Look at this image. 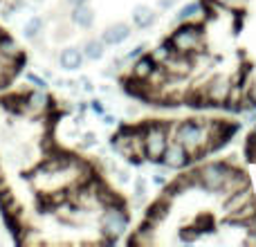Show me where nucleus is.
<instances>
[{
  "label": "nucleus",
  "mask_w": 256,
  "mask_h": 247,
  "mask_svg": "<svg viewBox=\"0 0 256 247\" xmlns=\"http://www.w3.org/2000/svg\"><path fill=\"white\" fill-rule=\"evenodd\" d=\"M130 36V27L126 25V22H115V25H110L106 32H104V43L106 45H120L124 43V40Z\"/></svg>",
  "instance_id": "9d476101"
},
{
  "label": "nucleus",
  "mask_w": 256,
  "mask_h": 247,
  "mask_svg": "<svg viewBox=\"0 0 256 247\" xmlns=\"http://www.w3.org/2000/svg\"><path fill=\"white\" fill-rule=\"evenodd\" d=\"M155 20V14H153V9L150 7H146V4H137L135 9H132V22H135L137 27H148L150 22Z\"/></svg>",
  "instance_id": "ddd939ff"
},
{
  "label": "nucleus",
  "mask_w": 256,
  "mask_h": 247,
  "mask_svg": "<svg viewBox=\"0 0 256 247\" xmlns=\"http://www.w3.org/2000/svg\"><path fill=\"white\" fill-rule=\"evenodd\" d=\"M214 2L218 4V7H225V9H236L240 7V4H245L248 0H214Z\"/></svg>",
  "instance_id": "a211bd4d"
},
{
  "label": "nucleus",
  "mask_w": 256,
  "mask_h": 247,
  "mask_svg": "<svg viewBox=\"0 0 256 247\" xmlns=\"http://www.w3.org/2000/svg\"><path fill=\"white\" fill-rule=\"evenodd\" d=\"M168 207H171V198H166V196H162V198L155 200V202L148 207V212H146L144 227H148V230L153 232V227H158L160 222L168 216Z\"/></svg>",
  "instance_id": "1a4fd4ad"
},
{
  "label": "nucleus",
  "mask_w": 256,
  "mask_h": 247,
  "mask_svg": "<svg viewBox=\"0 0 256 247\" xmlns=\"http://www.w3.org/2000/svg\"><path fill=\"white\" fill-rule=\"evenodd\" d=\"M250 104H252V106L256 108V86H254L252 90H250Z\"/></svg>",
  "instance_id": "4be33fe9"
},
{
  "label": "nucleus",
  "mask_w": 256,
  "mask_h": 247,
  "mask_svg": "<svg viewBox=\"0 0 256 247\" xmlns=\"http://www.w3.org/2000/svg\"><path fill=\"white\" fill-rule=\"evenodd\" d=\"M144 50H146V45H140V48H135V50H132V52L130 54H128V58H132V56H142V54H144Z\"/></svg>",
  "instance_id": "aec40b11"
},
{
  "label": "nucleus",
  "mask_w": 256,
  "mask_h": 247,
  "mask_svg": "<svg viewBox=\"0 0 256 247\" xmlns=\"http://www.w3.org/2000/svg\"><path fill=\"white\" fill-rule=\"evenodd\" d=\"M182 240H189V243L198 240V232H184V234H182Z\"/></svg>",
  "instance_id": "6ab92c4d"
},
{
  "label": "nucleus",
  "mask_w": 256,
  "mask_h": 247,
  "mask_svg": "<svg viewBox=\"0 0 256 247\" xmlns=\"http://www.w3.org/2000/svg\"><path fill=\"white\" fill-rule=\"evenodd\" d=\"M254 196H252V186H240V189L232 191V194H227L225 198H222V212L225 214H232V212H238L243 204L252 202Z\"/></svg>",
  "instance_id": "6e6552de"
},
{
  "label": "nucleus",
  "mask_w": 256,
  "mask_h": 247,
  "mask_svg": "<svg viewBox=\"0 0 256 247\" xmlns=\"http://www.w3.org/2000/svg\"><path fill=\"white\" fill-rule=\"evenodd\" d=\"M104 40H90L88 45H86V56L90 58V61H97V58L104 56Z\"/></svg>",
  "instance_id": "dca6fc26"
},
{
  "label": "nucleus",
  "mask_w": 256,
  "mask_h": 247,
  "mask_svg": "<svg viewBox=\"0 0 256 247\" xmlns=\"http://www.w3.org/2000/svg\"><path fill=\"white\" fill-rule=\"evenodd\" d=\"M38 25H40V20H32L30 25H27V34H34V32L38 30Z\"/></svg>",
  "instance_id": "412c9836"
},
{
  "label": "nucleus",
  "mask_w": 256,
  "mask_h": 247,
  "mask_svg": "<svg viewBox=\"0 0 256 247\" xmlns=\"http://www.w3.org/2000/svg\"><path fill=\"white\" fill-rule=\"evenodd\" d=\"M68 2L74 4V7H76V4H86V0H68Z\"/></svg>",
  "instance_id": "a878e982"
},
{
  "label": "nucleus",
  "mask_w": 256,
  "mask_h": 247,
  "mask_svg": "<svg viewBox=\"0 0 256 247\" xmlns=\"http://www.w3.org/2000/svg\"><path fill=\"white\" fill-rule=\"evenodd\" d=\"M230 92H232V84L222 76H214L212 81L207 84L204 88V97H207V104L212 106H225V102L230 99Z\"/></svg>",
  "instance_id": "0eeeda50"
},
{
  "label": "nucleus",
  "mask_w": 256,
  "mask_h": 247,
  "mask_svg": "<svg viewBox=\"0 0 256 247\" xmlns=\"http://www.w3.org/2000/svg\"><path fill=\"white\" fill-rule=\"evenodd\" d=\"M254 137H256V126H254Z\"/></svg>",
  "instance_id": "bb28decb"
},
{
  "label": "nucleus",
  "mask_w": 256,
  "mask_h": 247,
  "mask_svg": "<svg viewBox=\"0 0 256 247\" xmlns=\"http://www.w3.org/2000/svg\"><path fill=\"white\" fill-rule=\"evenodd\" d=\"M191 160L194 158H191L189 150H186L180 142L173 140V142H168L166 148H164L162 158H160V164H164L166 168H182V166H186Z\"/></svg>",
  "instance_id": "423d86ee"
},
{
  "label": "nucleus",
  "mask_w": 256,
  "mask_h": 247,
  "mask_svg": "<svg viewBox=\"0 0 256 247\" xmlns=\"http://www.w3.org/2000/svg\"><path fill=\"white\" fill-rule=\"evenodd\" d=\"M58 63H61V68H66V70H79L81 63H84V54L76 48H66L61 52V56H58Z\"/></svg>",
  "instance_id": "f8f14e48"
},
{
  "label": "nucleus",
  "mask_w": 256,
  "mask_h": 247,
  "mask_svg": "<svg viewBox=\"0 0 256 247\" xmlns=\"http://www.w3.org/2000/svg\"><path fill=\"white\" fill-rule=\"evenodd\" d=\"M173 50H168V45H160V48H155L153 52H150V58H153L158 66H164V63L168 61V56H171Z\"/></svg>",
  "instance_id": "f3484780"
},
{
  "label": "nucleus",
  "mask_w": 256,
  "mask_h": 247,
  "mask_svg": "<svg viewBox=\"0 0 256 247\" xmlns=\"http://www.w3.org/2000/svg\"><path fill=\"white\" fill-rule=\"evenodd\" d=\"M173 2H176V0H160V7H162V9H166V7H171Z\"/></svg>",
  "instance_id": "b1692460"
},
{
  "label": "nucleus",
  "mask_w": 256,
  "mask_h": 247,
  "mask_svg": "<svg viewBox=\"0 0 256 247\" xmlns=\"http://www.w3.org/2000/svg\"><path fill=\"white\" fill-rule=\"evenodd\" d=\"M63 108L43 90L0 94V214L18 245L104 243L102 216L124 200L63 148Z\"/></svg>",
  "instance_id": "f257e3e1"
},
{
  "label": "nucleus",
  "mask_w": 256,
  "mask_h": 247,
  "mask_svg": "<svg viewBox=\"0 0 256 247\" xmlns=\"http://www.w3.org/2000/svg\"><path fill=\"white\" fill-rule=\"evenodd\" d=\"M135 186H137V194H140V196L144 194V180H137V182H135Z\"/></svg>",
  "instance_id": "5701e85b"
},
{
  "label": "nucleus",
  "mask_w": 256,
  "mask_h": 247,
  "mask_svg": "<svg viewBox=\"0 0 256 247\" xmlns=\"http://www.w3.org/2000/svg\"><path fill=\"white\" fill-rule=\"evenodd\" d=\"M27 63V54L9 32L0 27V90L9 88Z\"/></svg>",
  "instance_id": "f03ea898"
},
{
  "label": "nucleus",
  "mask_w": 256,
  "mask_h": 247,
  "mask_svg": "<svg viewBox=\"0 0 256 247\" xmlns=\"http://www.w3.org/2000/svg\"><path fill=\"white\" fill-rule=\"evenodd\" d=\"M200 9H202V4H200V2L184 4V7L180 9V14H178V22H184V20H191V18H196L200 14Z\"/></svg>",
  "instance_id": "2eb2a0df"
},
{
  "label": "nucleus",
  "mask_w": 256,
  "mask_h": 247,
  "mask_svg": "<svg viewBox=\"0 0 256 247\" xmlns=\"http://www.w3.org/2000/svg\"><path fill=\"white\" fill-rule=\"evenodd\" d=\"M155 184L164 186V184H166V178H164V176H158V178H155Z\"/></svg>",
  "instance_id": "393cba45"
},
{
  "label": "nucleus",
  "mask_w": 256,
  "mask_h": 247,
  "mask_svg": "<svg viewBox=\"0 0 256 247\" xmlns=\"http://www.w3.org/2000/svg\"><path fill=\"white\" fill-rule=\"evenodd\" d=\"M200 40H202V27L200 25H184L180 30H176L168 36V48L176 50V52H194L200 48Z\"/></svg>",
  "instance_id": "39448f33"
},
{
  "label": "nucleus",
  "mask_w": 256,
  "mask_h": 247,
  "mask_svg": "<svg viewBox=\"0 0 256 247\" xmlns=\"http://www.w3.org/2000/svg\"><path fill=\"white\" fill-rule=\"evenodd\" d=\"M230 168H232V164H227V162H209L204 166H200L196 171L200 189L218 196L222 191V184H225V178L230 173Z\"/></svg>",
  "instance_id": "20e7f679"
},
{
  "label": "nucleus",
  "mask_w": 256,
  "mask_h": 247,
  "mask_svg": "<svg viewBox=\"0 0 256 247\" xmlns=\"http://www.w3.org/2000/svg\"><path fill=\"white\" fill-rule=\"evenodd\" d=\"M252 222H254V227H256V218H254V220H252Z\"/></svg>",
  "instance_id": "cd10ccee"
},
{
  "label": "nucleus",
  "mask_w": 256,
  "mask_h": 247,
  "mask_svg": "<svg viewBox=\"0 0 256 247\" xmlns=\"http://www.w3.org/2000/svg\"><path fill=\"white\" fill-rule=\"evenodd\" d=\"M72 20H74L79 27H90L92 20H94V16H92V12H90V7H86V4H76L74 14H72Z\"/></svg>",
  "instance_id": "4468645a"
},
{
  "label": "nucleus",
  "mask_w": 256,
  "mask_h": 247,
  "mask_svg": "<svg viewBox=\"0 0 256 247\" xmlns=\"http://www.w3.org/2000/svg\"><path fill=\"white\" fill-rule=\"evenodd\" d=\"M153 68H155V61L150 58V54H142V56H137L135 66H132V70H130V74H128V76L140 79V81H146Z\"/></svg>",
  "instance_id": "9b49d317"
},
{
  "label": "nucleus",
  "mask_w": 256,
  "mask_h": 247,
  "mask_svg": "<svg viewBox=\"0 0 256 247\" xmlns=\"http://www.w3.org/2000/svg\"><path fill=\"white\" fill-rule=\"evenodd\" d=\"M209 122H200V120H186V122H180L173 130L176 135V142H180L186 150L194 155H200L204 153V146L209 142V128H207Z\"/></svg>",
  "instance_id": "7ed1b4c3"
}]
</instances>
